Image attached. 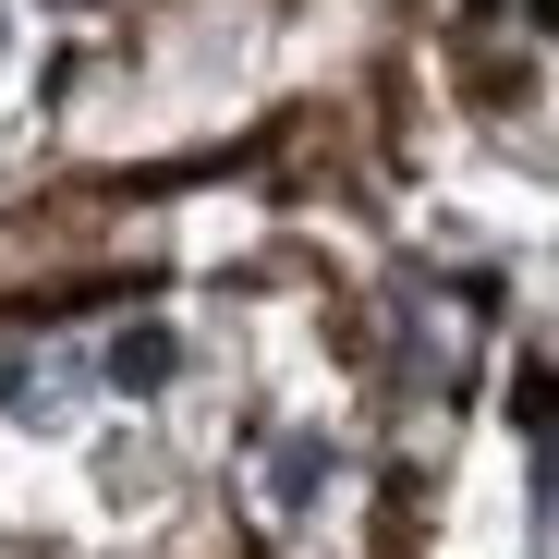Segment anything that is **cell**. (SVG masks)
I'll return each instance as SVG.
<instances>
[{"instance_id": "3957f363", "label": "cell", "mask_w": 559, "mask_h": 559, "mask_svg": "<svg viewBox=\"0 0 559 559\" xmlns=\"http://www.w3.org/2000/svg\"><path fill=\"white\" fill-rule=\"evenodd\" d=\"M0 49H13V13H0Z\"/></svg>"}, {"instance_id": "7a4b0ae2", "label": "cell", "mask_w": 559, "mask_h": 559, "mask_svg": "<svg viewBox=\"0 0 559 559\" xmlns=\"http://www.w3.org/2000/svg\"><path fill=\"white\" fill-rule=\"evenodd\" d=\"M317 475H329V450L317 438H280V499H317Z\"/></svg>"}, {"instance_id": "6da1fadb", "label": "cell", "mask_w": 559, "mask_h": 559, "mask_svg": "<svg viewBox=\"0 0 559 559\" xmlns=\"http://www.w3.org/2000/svg\"><path fill=\"white\" fill-rule=\"evenodd\" d=\"M170 365H182L170 329H122V341H110V390H170Z\"/></svg>"}]
</instances>
